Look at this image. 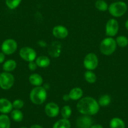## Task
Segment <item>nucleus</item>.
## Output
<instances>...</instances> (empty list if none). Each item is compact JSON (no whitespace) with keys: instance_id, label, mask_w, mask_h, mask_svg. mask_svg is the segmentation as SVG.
I'll return each mask as SVG.
<instances>
[{"instance_id":"f257e3e1","label":"nucleus","mask_w":128,"mask_h":128,"mask_svg":"<svg viewBox=\"0 0 128 128\" xmlns=\"http://www.w3.org/2000/svg\"><path fill=\"white\" fill-rule=\"evenodd\" d=\"M99 106L98 100L92 97H84L78 100L77 104V110L83 115L94 116L99 111Z\"/></svg>"},{"instance_id":"f03ea898","label":"nucleus","mask_w":128,"mask_h":128,"mask_svg":"<svg viewBox=\"0 0 128 128\" xmlns=\"http://www.w3.org/2000/svg\"><path fill=\"white\" fill-rule=\"evenodd\" d=\"M47 98L46 89L42 86L35 87L32 88L30 94V99L32 102L35 105H42Z\"/></svg>"},{"instance_id":"7ed1b4c3","label":"nucleus","mask_w":128,"mask_h":128,"mask_svg":"<svg viewBox=\"0 0 128 128\" xmlns=\"http://www.w3.org/2000/svg\"><path fill=\"white\" fill-rule=\"evenodd\" d=\"M117 48V44L115 39L112 37L105 38L102 40L99 45L100 51L103 55H112L116 51Z\"/></svg>"},{"instance_id":"20e7f679","label":"nucleus","mask_w":128,"mask_h":128,"mask_svg":"<svg viewBox=\"0 0 128 128\" xmlns=\"http://www.w3.org/2000/svg\"><path fill=\"white\" fill-rule=\"evenodd\" d=\"M128 10V5L124 2H116L109 6L108 11L110 15L115 18H119L124 15Z\"/></svg>"},{"instance_id":"39448f33","label":"nucleus","mask_w":128,"mask_h":128,"mask_svg":"<svg viewBox=\"0 0 128 128\" xmlns=\"http://www.w3.org/2000/svg\"><path fill=\"white\" fill-rule=\"evenodd\" d=\"M83 64L87 70L93 71L98 67L99 65V58L96 54L89 53L85 56Z\"/></svg>"},{"instance_id":"423d86ee","label":"nucleus","mask_w":128,"mask_h":128,"mask_svg":"<svg viewBox=\"0 0 128 128\" xmlns=\"http://www.w3.org/2000/svg\"><path fill=\"white\" fill-rule=\"evenodd\" d=\"M14 77L10 72H4L0 74V87L3 90H8L13 87Z\"/></svg>"},{"instance_id":"0eeeda50","label":"nucleus","mask_w":128,"mask_h":128,"mask_svg":"<svg viewBox=\"0 0 128 128\" xmlns=\"http://www.w3.org/2000/svg\"><path fill=\"white\" fill-rule=\"evenodd\" d=\"M119 25L118 21L114 18L109 19L106 24V34L109 37H113L118 34Z\"/></svg>"},{"instance_id":"6e6552de","label":"nucleus","mask_w":128,"mask_h":128,"mask_svg":"<svg viewBox=\"0 0 128 128\" xmlns=\"http://www.w3.org/2000/svg\"><path fill=\"white\" fill-rule=\"evenodd\" d=\"M20 56L23 60L30 62L36 60V52L32 48L29 46H24L20 50Z\"/></svg>"},{"instance_id":"1a4fd4ad","label":"nucleus","mask_w":128,"mask_h":128,"mask_svg":"<svg viewBox=\"0 0 128 128\" xmlns=\"http://www.w3.org/2000/svg\"><path fill=\"white\" fill-rule=\"evenodd\" d=\"M18 48V44L12 38L6 39L2 45V52L5 55H12L16 52Z\"/></svg>"},{"instance_id":"9d476101","label":"nucleus","mask_w":128,"mask_h":128,"mask_svg":"<svg viewBox=\"0 0 128 128\" xmlns=\"http://www.w3.org/2000/svg\"><path fill=\"white\" fill-rule=\"evenodd\" d=\"M45 112L50 118H55L60 112V108L56 103L50 102L45 106Z\"/></svg>"},{"instance_id":"9b49d317","label":"nucleus","mask_w":128,"mask_h":128,"mask_svg":"<svg viewBox=\"0 0 128 128\" xmlns=\"http://www.w3.org/2000/svg\"><path fill=\"white\" fill-rule=\"evenodd\" d=\"M52 35L58 39H64L68 35V30L63 25H56L52 30Z\"/></svg>"},{"instance_id":"f8f14e48","label":"nucleus","mask_w":128,"mask_h":128,"mask_svg":"<svg viewBox=\"0 0 128 128\" xmlns=\"http://www.w3.org/2000/svg\"><path fill=\"white\" fill-rule=\"evenodd\" d=\"M93 120L90 116L83 115L77 119L76 125L78 128H90Z\"/></svg>"},{"instance_id":"ddd939ff","label":"nucleus","mask_w":128,"mask_h":128,"mask_svg":"<svg viewBox=\"0 0 128 128\" xmlns=\"http://www.w3.org/2000/svg\"><path fill=\"white\" fill-rule=\"evenodd\" d=\"M13 104L8 99L6 98L0 99V112L6 114L11 112L13 110Z\"/></svg>"},{"instance_id":"4468645a","label":"nucleus","mask_w":128,"mask_h":128,"mask_svg":"<svg viewBox=\"0 0 128 128\" xmlns=\"http://www.w3.org/2000/svg\"><path fill=\"white\" fill-rule=\"evenodd\" d=\"M61 49V44L58 42H54L52 43V44L50 45L48 50V52L51 56L56 58L60 55Z\"/></svg>"},{"instance_id":"2eb2a0df","label":"nucleus","mask_w":128,"mask_h":128,"mask_svg":"<svg viewBox=\"0 0 128 128\" xmlns=\"http://www.w3.org/2000/svg\"><path fill=\"white\" fill-rule=\"evenodd\" d=\"M84 92L82 89L80 87H74L72 88L69 92L68 96L70 97V100H78L82 98Z\"/></svg>"},{"instance_id":"dca6fc26","label":"nucleus","mask_w":128,"mask_h":128,"mask_svg":"<svg viewBox=\"0 0 128 128\" xmlns=\"http://www.w3.org/2000/svg\"><path fill=\"white\" fill-rule=\"evenodd\" d=\"M29 82L32 86H35V87H39L42 86L44 82L42 77L38 74H32L29 77Z\"/></svg>"},{"instance_id":"f3484780","label":"nucleus","mask_w":128,"mask_h":128,"mask_svg":"<svg viewBox=\"0 0 128 128\" xmlns=\"http://www.w3.org/2000/svg\"><path fill=\"white\" fill-rule=\"evenodd\" d=\"M35 62L37 64L38 67L40 68H46L48 67L50 64V60L47 56L41 55L38 57H36Z\"/></svg>"},{"instance_id":"a211bd4d","label":"nucleus","mask_w":128,"mask_h":128,"mask_svg":"<svg viewBox=\"0 0 128 128\" xmlns=\"http://www.w3.org/2000/svg\"><path fill=\"white\" fill-rule=\"evenodd\" d=\"M110 128H125L126 124L124 120L119 118H113L109 122Z\"/></svg>"},{"instance_id":"6ab92c4d","label":"nucleus","mask_w":128,"mask_h":128,"mask_svg":"<svg viewBox=\"0 0 128 128\" xmlns=\"http://www.w3.org/2000/svg\"><path fill=\"white\" fill-rule=\"evenodd\" d=\"M71 123L68 119H59L55 122L53 125L52 128H70Z\"/></svg>"},{"instance_id":"aec40b11","label":"nucleus","mask_w":128,"mask_h":128,"mask_svg":"<svg viewBox=\"0 0 128 128\" xmlns=\"http://www.w3.org/2000/svg\"><path fill=\"white\" fill-rule=\"evenodd\" d=\"M16 67V62L14 60H8L4 63L3 66V68L4 72H10L14 70Z\"/></svg>"},{"instance_id":"412c9836","label":"nucleus","mask_w":128,"mask_h":128,"mask_svg":"<svg viewBox=\"0 0 128 128\" xmlns=\"http://www.w3.org/2000/svg\"><path fill=\"white\" fill-rule=\"evenodd\" d=\"M99 106L106 107L111 102V98L108 94H104L99 98L98 100Z\"/></svg>"},{"instance_id":"4be33fe9","label":"nucleus","mask_w":128,"mask_h":128,"mask_svg":"<svg viewBox=\"0 0 128 128\" xmlns=\"http://www.w3.org/2000/svg\"><path fill=\"white\" fill-rule=\"evenodd\" d=\"M12 119L15 122H21L23 120L24 116L20 109H13L11 112Z\"/></svg>"},{"instance_id":"5701e85b","label":"nucleus","mask_w":128,"mask_h":128,"mask_svg":"<svg viewBox=\"0 0 128 128\" xmlns=\"http://www.w3.org/2000/svg\"><path fill=\"white\" fill-rule=\"evenodd\" d=\"M11 122L6 114L0 115V128H10Z\"/></svg>"},{"instance_id":"b1692460","label":"nucleus","mask_w":128,"mask_h":128,"mask_svg":"<svg viewBox=\"0 0 128 128\" xmlns=\"http://www.w3.org/2000/svg\"><path fill=\"white\" fill-rule=\"evenodd\" d=\"M84 78L86 82L89 84H94L97 80V76L92 70L86 71L84 74Z\"/></svg>"},{"instance_id":"393cba45","label":"nucleus","mask_w":128,"mask_h":128,"mask_svg":"<svg viewBox=\"0 0 128 128\" xmlns=\"http://www.w3.org/2000/svg\"><path fill=\"white\" fill-rule=\"evenodd\" d=\"M95 7L100 12H106L108 10L109 6L104 0H97L95 3Z\"/></svg>"},{"instance_id":"a878e982","label":"nucleus","mask_w":128,"mask_h":128,"mask_svg":"<svg viewBox=\"0 0 128 128\" xmlns=\"http://www.w3.org/2000/svg\"><path fill=\"white\" fill-rule=\"evenodd\" d=\"M61 116L64 119H68L72 115V110L69 106H64L61 109Z\"/></svg>"},{"instance_id":"bb28decb","label":"nucleus","mask_w":128,"mask_h":128,"mask_svg":"<svg viewBox=\"0 0 128 128\" xmlns=\"http://www.w3.org/2000/svg\"><path fill=\"white\" fill-rule=\"evenodd\" d=\"M117 45L121 48H124L128 45V38L125 36L120 35L116 39Z\"/></svg>"},{"instance_id":"cd10ccee","label":"nucleus","mask_w":128,"mask_h":128,"mask_svg":"<svg viewBox=\"0 0 128 128\" xmlns=\"http://www.w3.org/2000/svg\"><path fill=\"white\" fill-rule=\"evenodd\" d=\"M22 0H6V4L11 10L16 9L20 4Z\"/></svg>"},{"instance_id":"c85d7f7f","label":"nucleus","mask_w":128,"mask_h":128,"mask_svg":"<svg viewBox=\"0 0 128 128\" xmlns=\"http://www.w3.org/2000/svg\"><path fill=\"white\" fill-rule=\"evenodd\" d=\"M12 104H13V108L14 109H20V110L24 107V102L22 99H16L12 102Z\"/></svg>"},{"instance_id":"c756f323","label":"nucleus","mask_w":128,"mask_h":128,"mask_svg":"<svg viewBox=\"0 0 128 128\" xmlns=\"http://www.w3.org/2000/svg\"><path fill=\"white\" fill-rule=\"evenodd\" d=\"M28 67L31 71H35L37 68L38 66L37 64H36V62H35V61H32L28 62Z\"/></svg>"},{"instance_id":"7c9ffc66","label":"nucleus","mask_w":128,"mask_h":128,"mask_svg":"<svg viewBox=\"0 0 128 128\" xmlns=\"http://www.w3.org/2000/svg\"><path fill=\"white\" fill-rule=\"evenodd\" d=\"M5 60V54L3 52H0V64H2Z\"/></svg>"},{"instance_id":"2f4dec72","label":"nucleus","mask_w":128,"mask_h":128,"mask_svg":"<svg viewBox=\"0 0 128 128\" xmlns=\"http://www.w3.org/2000/svg\"><path fill=\"white\" fill-rule=\"evenodd\" d=\"M90 128H104L103 126L100 124H92V126L90 127Z\"/></svg>"},{"instance_id":"473e14b6","label":"nucleus","mask_w":128,"mask_h":128,"mask_svg":"<svg viewBox=\"0 0 128 128\" xmlns=\"http://www.w3.org/2000/svg\"><path fill=\"white\" fill-rule=\"evenodd\" d=\"M63 100H64V101H68L69 100H70V97H69V96H68V94L64 95V96H63Z\"/></svg>"},{"instance_id":"72a5a7b5","label":"nucleus","mask_w":128,"mask_h":128,"mask_svg":"<svg viewBox=\"0 0 128 128\" xmlns=\"http://www.w3.org/2000/svg\"><path fill=\"white\" fill-rule=\"evenodd\" d=\"M30 128H44L43 126H42L39 125V124H34V125H32Z\"/></svg>"},{"instance_id":"f704fd0d","label":"nucleus","mask_w":128,"mask_h":128,"mask_svg":"<svg viewBox=\"0 0 128 128\" xmlns=\"http://www.w3.org/2000/svg\"><path fill=\"white\" fill-rule=\"evenodd\" d=\"M125 27H126V28L127 30L128 31V19L125 22Z\"/></svg>"},{"instance_id":"c9c22d12","label":"nucleus","mask_w":128,"mask_h":128,"mask_svg":"<svg viewBox=\"0 0 128 128\" xmlns=\"http://www.w3.org/2000/svg\"><path fill=\"white\" fill-rule=\"evenodd\" d=\"M26 128V127H21V128Z\"/></svg>"},{"instance_id":"e433bc0d","label":"nucleus","mask_w":128,"mask_h":128,"mask_svg":"<svg viewBox=\"0 0 128 128\" xmlns=\"http://www.w3.org/2000/svg\"><path fill=\"white\" fill-rule=\"evenodd\" d=\"M116 1H119V0H116Z\"/></svg>"}]
</instances>
